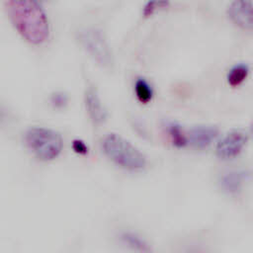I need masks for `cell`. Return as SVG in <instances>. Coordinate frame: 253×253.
<instances>
[{
	"mask_svg": "<svg viewBox=\"0 0 253 253\" xmlns=\"http://www.w3.org/2000/svg\"><path fill=\"white\" fill-rule=\"evenodd\" d=\"M169 6V0H148L143 7V16L150 17Z\"/></svg>",
	"mask_w": 253,
	"mask_h": 253,
	"instance_id": "obj_14",
	"label": "cell"
},
{
	"mask_svg": "<svg viewBox=\"0 0 253 253\" xmlns=\"http://www.w3.org/2000/svg\"><path fill=\"white\" fill-rule=\"evenodd\" d=\"M167 129H168V135L175 146L184 147L186 144H188L187 133L183 130V128L179 125L175 123H169L167 125Z\"/></svg>",
	"mask_w": 253,
	"mask_h": 253,
	"instance_id": "obj_12",
	"label": "cell"
},
{
	"mask_svg": "<svg viewBox=\"0 0 253 253\" xmlns=\"http://www.w3.org/2000/svg\"><path fill=\"white\" fill-rule=\"evenodd\" d=\"M24 140L28 149L42 161L54 160L63 148V139L60 133L48 127H30L25 132Z\"/></svg>",
	"mask_w": 253,
	"mask_h": 253,
	"instance_id": "obj_3",
	"label": "cell"
},
{
	"mask_svg": "<svg viewBox=\"0 0 253 253\" xmlns=\"http://www.w3.org/2000/svg\"><path fill=\"white\" fill-rule=\"evenodd\" d=\"M121 237L124 243L126 244L128 247L132 248L133 250L142 252H147L150 250L146 241L133 232H124Z\"/></svg>",
	"mask_w": 253,
	"mask_h": 253,
	"instance_id": "obj_13",
	"label": "cell"
},
{
	"mask_svg": "<svg viewBox=\"0 0 253 253\" xmlns=\"http://www.w3.org/2000/svg\"><path fill=\"white\" fill-rule=\"evenodd\" d=\"M6 10L14 29L26 42L39 45L47 41L49 21L39 0H7Z\"/></svg>",
	"mask_w": 253,
	"mask_h": 253,
	"instance_id": "obj_1",
	"label": "cell"
},
{
	"mask_svg": "<svg viewBox=\"0 0 253 253\" xmlns=\"http://www.w3.org/2000/svg\"><path fill=\"white\" fill-rule=\"evenodd\" d=\"M73 149L80 153V154H85L88 152V148L87 146L85 145L84 142H82L81 140H74L73 141Z\"/></svg>",
	"mask_w": 253,
	"mask_h": 253,
	"instance_id": "obj_15",
	"label": "cell"
},
{
	"mask_svg": "<svg viewBox=\"0 0 253 253\" xmlns=\"http://www.w3.org/2000/svg\"><path fill=\"white\" fill-rule=\"evenodd\" d=\"M218 135V128L211 126H198L187 133L188 143L196 148L203 149L211 144Z\"/></svg>",
	"mask_w": 253,
	"mask_h": 253,
	"instance_id": "obj_8",
	"label": "cell"
},
{
	"mask_svg": "<svg viewBox=\"0 0 253 253\" xmlns=\"http://www.w3.org/2000/svg\"><path fill=\"white\" fill-rule=\"evenodd\" d=\"M248 138L249 134L246 130L232 129L217 142L215 147L216 156L222 160H229L238 156L245 147Z\"/></svg>",
	"mask_w": 253,
	"mask_h": 253,
	"instance_id": "obj_5",
	"label": "cell"
},
{
	"mask_svg": "<svg viewBox=\"0 0 253 253\" xmlns=\"http://www.w3.org/2000/svg\"><path fill=\"white\" fill-rule=\"evenodd\" d=\"M243 182V173L239 171H228L220 176V187L227 193H236L240 190Z\"/></svg>",
	"mask_w": 253,
	"mask_h": 253,
	"instance_id": "obj_9",
	"label": "cell"
},
{
	"mask_svg": "<svg viewBox=\"0 0 253 253\" xmlns=\"http://www.w3.org/2000/svg\"><path fill=\"white\" fill-rule=\"evenodd\" d=\"M230 21L243 30L252 28V0H232L227 7Z\"/></svg>",
	"mask_w": 253,
	"mask_h": 253,
	"instance_id": "obj_7",
	"label": "cell"
},
{
	"mask_svg": "<svg viewBox=\"0 0 253 253\" xmlns=\"http://www.w3.org/2000/svg\"><path fill=\"white\" fill-rule=\"evenodd\" d=\"M52 102H53V103H59V104H62V103H65L66 101L64 100L63 95H55V96L53 97Z\"/></svg>",
	"mask_w": 253,
	"mask_h": 253,
	"instance_id": "obj_16",
	"label": "cell"
},
{
	"mask_svg": "<svg viewBox=\"0 0 253 253\" xmlns=\"http://www.w3.org/2000/svg\"><path fill=\"white\" fill-rule=\"evenodd\" d=\"M84 105L94 126H101L107 120V111L101 101L97 88L88 83L84 92Z\"/></svg>",
	"mask_w": 253,
	"mask_h": 253,
	"instance_id": "obj_6",
	"label": "cell"
},
{
	"mask_svg": "<svg viewBox=\"0 0 253 253\" xmlns=\"http://www.w3.org/2000/svg\"><path fill=\"white\" fill-rule=\"evenodd\" d=\"M39 1H40V0H39Z\"/></svg>",
	"mask_w": 253,
	"mask_h": 253,
	"instance_id": "obj_17",
	"label": "cell"
},
{
	"mask_svg": "<svg viewBox=\"0 0 253 253\" xmlns=\"http://www.w3.org/2000/svg\"><path fill=\"white\" fill-rule=\"evenodd\" d=\"M134 93L137 100L142 104H147L152 100L153 90L150 84L143 78H137L134 83Z\"/></svg>",
	"mask_w": 253,
	"mask_h": 253,
	"instance_id": "obj_11",
	"label": "cell"
},
{
	"mask_svg": "<svg viewBox=\"0 0 253 253\" xmlns=\"http://www.w3.org/2000/svg\"><path fill=\"white\" fill-rule=\"evenodd\" d=\"M77 41L86 53L102 68L112 69L114 54L105 35L96 28H83L77 33Z\"/></svg>",
	"mask_w": 253,
	"mask_h": 253,
	"instance_id": "obj_4",
	"label": "cell"
},
{
	"mask_svg": "<svg viewBox=\"0 0 253 253\" xmlns=\"http://www.w3.org/2000/svg\"><path fill=\"white\" fill-rule=\"evenodd\" d=\"M248 74H249V67L247 64H244V63L235 64L230 68V70L227 73V76H226L227 83L231 87H237L246 80V78L248 77Z\"/></svg>",
	"mask_w": 253,
	"mask_h": 253,
	"instance_id": "obj_10",
	"label": "cell"
},
{
	"mask_svg": "<svg viewBox=\"0 0 253 253\" xmlns=\"http://www.w3.org/2000/svg\"><path fill=\"white\" fill-rule=\"evenodd\" d=\"M104 154L116 165L129 171H141L146 158L134 145L117 133L107 134L101 142Z\"/></svg>",
	"mask_w": 253,
	"mask_h": 253,
	"instance_id": "obj_2",
	"label": "cell"
}]
</instances>
